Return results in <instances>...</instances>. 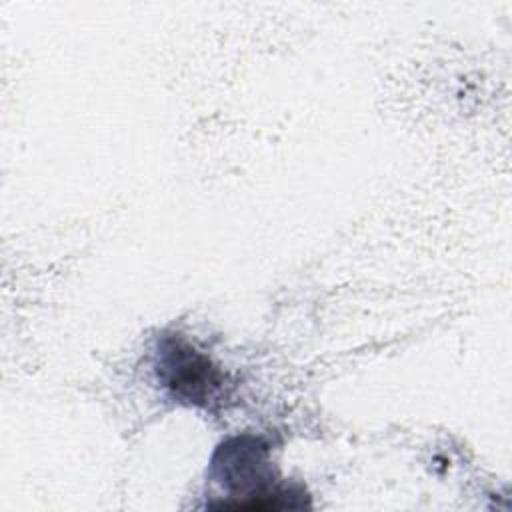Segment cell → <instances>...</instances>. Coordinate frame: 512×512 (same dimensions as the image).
<instances>
[{"instance_id": "obj_1", "label": "cell", "mask_w": 512, "mask_h": 512, "mask_svg": "<svg viewBox=\"0 0 512 512\" xmlns=\"http://www.w3.org/2000/svg\"><path fill=\"white\" fill-rule=\"evenodd\" d=\"M214 472L230 488V500L212 504L224 510H282L298 508L296 494L274 484L268 470V448L252 436L234 438L220 446L214 458Z\"/></svg>"}, {"instance_id": "obj_2", "label": "cell", "mask_w": 512, "mask_h": 512, "mask_svg": "<svg viewBox=\"0 0 512 512\" xmlns=\"http://www.w3.org/2000/svg\"><path fill=\"white\" fill-rule=\"evenodd\" d=\"M158 374L174 396L206 404L222 386V378L210 360L196 352L182 338H170L160 350Z\"/></svg>"}]
</instances>
